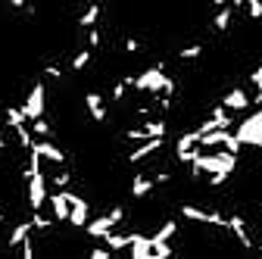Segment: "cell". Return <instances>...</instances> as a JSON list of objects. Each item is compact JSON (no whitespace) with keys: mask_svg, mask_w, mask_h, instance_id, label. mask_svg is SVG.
<instances>
[{"mask_svg":"<svg viewBox=\"0 0 262 259\" xmlns=\"http://www.w3.org/2000/svg\"><path fill=\"white\" fill-rule=\"evenodd\" d=\"M4 222H7V212H4V209H0V225H4Z\"/></svg>","mask_w":262,"mask_h":259,"instance_id":"2e32d148","label":"cell"},{"mask_svg":"<svg viewBox=\"0 0 262 259\" xmlns=\"http://www.w3.org/2000/svg\"><path fill=\"white\" fill-rule=\"evenodd\" d=\"M91 59H94V53H91L88 47H78V53H75V56H72V62H69V72H72V75L84 72V69L91 66Z\"/></svg>","mask_w":262,"mask_h":259,"instance_id":"7c38bea8","label":"cell"},{"mask_svg":"<svg viewBox=\"0 0 262 259\" xmlns=\"http://www.w3.org/2000/svg\"><path fill=\"white\" fill-rule=\"evenodd\" d=\"M175 234H178V219H162L159 228H156L153 234H147V238H150L153 244H172Z\"/></svg>","mask_w":262,"mask_h":259,"instance_id":"30bf717a","label":"cell"},{"mask_svg":"<svg viewBox=\"0 0 262 259\" xmlns=\"http://www.w3.org/2000/svg\"><path fill=\"white\" fill-rule=\"evenodd\" d=\"M122 50L131 56V53H141V50H144V44H141L138 38H131V35H128V38H125V44H122Z\"/></svg>","mask_w":262,"mask_h":259,"instance_id":"5bb4252c","label":"cell"},{"mask_svg":"<svg viewBox=\"0 0 262 259\" xmlns=\"http://www.w3.org/2000/svg\"><path fill=\"white\" fill-rule=\"evenodd\" d=\"M125 219H128V209H125V206H113V209H106V212H100V215H94V219L88 222L84 234H88L91 241L100 244L106 234H113V231H119V228H122Z\"/></svg>","mask_w":262,"mask_h":259,"instance_id":"6da1fadb","label":"cell"},{"mask_svg":"<svg viewBox=\"0 0 262 259\" xmlns=\"http://www.w3.org/2000/svg\"><path fill=\"white\" fill-rule=\"evenodd\" d=\"M203 50H206V47H203L200 41H196V44H187V47H181V50L175 53V59H181V62H193V59H200V56H203Z\"/></svg>","mask_w":262,"mask_h":259,"instance_id":"4fadbf2b","label":"cell"},{"mask_svg":"<svg viewBox=\"0 0 262 259\" xmlns=\"http://www.w3.org/2000/svg\"><path fill=\"white\" fill-rule=\"evenodd\" d=\"M69 193V225L72 228H88V222H91V200L81 197L78 190H66Z\"/></svg>","mask_w":262,"mask_h":259,"instance_id":"277c9868","label":"cell"},{"mask_svg":"<svg viewBox=\"0 0 262 259\" xmlns=\"http://www.w3.org/2000/svg\"><path fill=\"white\" fill-rule=\"evenodd\" d=\"M100 16H103V7H100V4H91V7H84V13L78 16V28H81V31L100 28Z\"/></svg>","mask_w":262,"mask_h":259,"instance_id":"8fae6325","label":"cell"},{"mask_svg":"<svg viewBox=\"0 0 262 259\" xmlns=\"http://www.w3.org/2000/svg\"><path fill=\"white\" fill-rule=\"evenodd\" d=\"M88 259H110V253H106L103 247H94V250L88 253Z\"/></svg>","mask_w":262,"mask_h":259,"instance_id":"9a60e30c","label":"cell"},{"mask_svg":"<svg viewBox=\"0 0 262 259\" xmlns=\"http://www.w3.org/2000/svg\"><path fill=\"white\" fill-rule=\"evenodd\" d=\"M234 138H237V144L247 147V150H262V110H256V113H250L244 122H237Z\"/></svg>","mask_w":262,"mask_h":259,"instance_id":"7a4b0ae2","label":"cell"},{"mask_svg":"<svg viewBox=\"0 0 262 259\" xmlns=\"http://www.w3.org/2000/svg\"><path fill=\"white\" fill-rule=\"evenodd\" d=\"M84 110H88L91 122H97V125H103V122L110 119V110H106V97H103L100 91H88V94H84Z\"/></svg>","mask_w":262,"mask_h":259,"instance_id":"8992f818","label":"cell"},{"mask_svg":"<svg viewBox=\"0 0 262 259\" xmlns=\"http://www.w3.org/2000/svg\"><path fill=\"white\" fill-rule=\"evenodd\" d=\"M47 206H50V219L53 222L69 225V193H66V190H50Z\"/></svg>","mask_w":262,"mask_h":259,"instance_id":"ba28073f","label":"cell"},{"mask_svg":"<svg viewBox=\"0 0 262 259\" xmlns=\"http://www.w3.org/2000/svg\"><path fill=\"white\" fill-rule=\"evenodd\" d=\"M156 193V181L153 175L147 172H135V178H131V200H147Z\"/></svg>","mask_w":262,"mask_h":259,"instance_id":"9c48e42d","label":"cell"},{"mask_svg":"<svg viewBox=\"0 0 262 259\" xmlns=\"http://www.w3.org/2000/svg\"><path fill=\"white\" fill-rule=\"evenodd\" d=\"M22 113L28 122H38V119H47V84L38 78L35 84L28 88L25 94V103H22Z\"/></svg>","mask_w":262,"mask_h":259,"instance_id":"3957f363","label":"cell"},{"mask_svg":"<svg viewBox=\"0 0 262 259\" xmlns=\"http://www.w3.org/2000/svg\"><path fill=\"white\" fill-rule=\"evenodd\" d=\"M219 106H222V110H228L234 119H237L241 113H250V110H253L250 94H247L241 84H237V88H231V91H225V94H222V100H219Z\"/></svg>","mask_w":262,"mask_h":259,"instance_id":"5b68a950","label":"cell"},{"mask_svg":"<svg viewBox=\"0 0 262 259\" xmlns=\"http://www.w3.org/2000/svg\"><path fill=\"white\" fill-rule=\"evenodd\" d=\"M162 147H166V141H144V144L131 147V150L125 153V163H128V166H141L144 159H150V156L162 153Z\"/></svg>","mask_w":262,"mask_h":259,"instance_id":"52a82bcc","label":"cell"}]
</instances>
